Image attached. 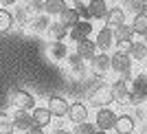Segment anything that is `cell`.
I'll return each instance as SVG.
<instances>
[{"instance_id":"6da1fadb","label":"cell","mask_w":147,"mask_h":134,"mask_svg":"<svg viewBox=\"0 0 147 134\" xmlns=\"http://www.w3.org/2000/svg\"><path fill=\"white\" fill-rule=\"evenodd\" d=\"M145 99H147V75L141 73V75H136V77H132V84H129V92H127V97H125V104L138 106V104H143Z\"/></svg>"},{"instance_id":"7a4b0ae2","label":"cell","mask_w":147,"mask_h":134,"mask_svg":"<svg viewBox=\"0 0 147 134\" xmlns=\"http://www.w3.org/2000/svg\"><path fill=\"white\" fill-rule=\"evenodd\" d=\"M112 101H114V97H112V88L110 84H97L92 86L90 92H88V104L94 106V108H105V106H110Z\"/></svg>"},{"instance_id":"3957f363","label":"cell","mask_w":147,"mask_h":134,"mask_svg":"<svg viewBox=\"0 0 147 134\" xmlns=\"http://www.w3.org/2000/svg\"><path fill=\"white\" fill-rule=\"evenodd\" d=\"M110 70L119 73L123 79H132V57L129 53H123V51H117V53L110 55Z\"/></svg>"},{"instance_id":"277c9868","label":"cell","mask_w":147,"mask_h":134,"mask_svg":"<svg viewBox=\"0 0 147 134\" xmlns=\"http://www.w3.org/2000/svg\"><path fill=\"white\" fill-rule=\"evenodd\" d=\"M9 104L13 110H33L35 108V97L24 88H11L9 90Z\"/></svg>"},{"instance_id":"5b68a950","label":"cell","mask_w":147,"mask_h":134,"mask_svg":"<svg viewBox=\"0 0 147 134\" xmlns=\"http://www.w3.org/2000/svg\"><path fill=\"white\" fill-rule=\"evenodd\" d=\"M114 121H117V112L110 108V106H105V108H97V114H94V125L97 130H108L114 128Z\"/></svg>"},{"instance_id":"8992f818","label":"cell","mask_w":147,"mask_h":134,"mask_svg":"<svg viewBox=\"0 0 147 134\" xmlns=\"http://www.w3.org/2000/svg\"><path fill=\"white\" fill-rule=\"evenodd\" d=\"M92 29H94V26H92L90 20H77V22L68 29V35L77 44V42H81V40H88V37L92 35Z\"/></svg>"},{"instance_id":"52a82bcc","label":"cell","mask_w":147,"mask_h":134,"mask_svg":"<svg viewBox=\"0 0 147 134\" xmlns=\"http://www.w3.org/2000/svg\"><path fill=\"white\" fill-rule=\"evenodd\" d=\"M46 108L51 110V114L53 116H66L68 114V108H70V104H68L66 97H59V95H51L49 101H46Z\"/></svg>"},{"instance_id":"ba28073f","label":"cell","mask_w":147,"mask_h":134,"mask_svg":"<svg viewBox=\"0 0 147 134\" xmlns=\"http://www.w3.org/2000/svg\"><path fill=\"white\" fill-rule=\"evenodd\" d=\"M90 68H92V73L97 75V77H105V75L110 73V55L103 53V51L97 53L90 60Z\"/></svg>"},{"instance_id":"9c48e42d","label":"cell","mask_w":147,"mask_h":134,"mask_svg":"<svg viewBox=\"0 0 147 134\" xmlns=\"http://www.w3.org/2000/svg\"><path fill=\"white\" fill-rule=\"evenodd\" d=\"M11 123H13V130H18V132H26V130L33 125L31 110H16L13 116H11Z\"/></svg>"},{"instance_id":"30bf717a","label":"cell","mask_w":147,"mask_h":134,"mask_svg":"<svg viewBox=\"0 0 147 134\" xmlns=\"http://www.w3.org/2000/svg\"><path fill=\"white\" fill-rule=\"evenodd\" d=\"M94 44H97V51H103V53H108V51L114 46V33H112L110 26L99 29L97 37H94Z\"/></svg>"},{"instance_id":"8fae6325","label":"cell","mask_w":147,"mask_h":134,"mask_svg":"<svg viewBox=\"0 0 147 134\" xmlns=\"http://www.w3.org/2000/svg\"><path fill=\"white\" fill-rule=\"evenodd\" d=\"M75 53L79 55L84 62H90L94 55H97V44H94V40H81V42H77V49H75Z\"/></svg>"},{"instance_id":"7c38bea8","label":"cell","mask_w":147,"mask_h":134,"mask_svg":"<svg viewBox=\"0 0 147 134\" xmlns=\"http://www.w3.org/2000/svg\"><path fill=\"white\" fill-rule=\"evenodd\" d=\"M68 119L73 123H81V121H88V106L81 104V101H75V104H70V108H68Z\"/></svg>"},{"instance_id":"4fadbf2b","label":"cell","mask_w":147,"mask_h":134,"mask_svg":"<svg viewBox=\"0 0 147 134\" xmlns=\"http://www.w3.org/2000/svg\"><path fill=\"white\" fill-rule=\"evenodd\" d=\"M112 33H114V44H119V42H134V37H136L132 24H125V22L119 24V26H114Z\"/></svg>"},{"instance_id":"5bb4252c","label":"cell","mask_w":147,"mask_h":134,"mask_svg":"<svg viewBox=\"0 0 147 134\" xmlns=\"http://www.w3.org/2000/svg\"><path fill=\"white\" fill-rule=\"evenodd\" d=\"M49 24H51V16H46V13H35V16L29 20L26 26H29L33 33H46Z\"/></svg>"},{"instance_id":"9a60e30c","label":"cell","mask_w":147,"mask_h":134,"mask_svg":"<svg viewBox=\"0 0 147 134\" xmlns=\"http://www.w3.org/2000/svg\"><path fill=\"white\" fill-rule=\"evenodd\" d=\"M90 20H103L108 13V0H88Z\"/></svg>"},{"instance_id":"2e32d148","label":"cell","mask_w":147,"mask_h":134,"mask_svg":"<svg viewBox=\"0 0 147 134\" xmlns=\"http://www.w3.org/2000/svg\"><path fill=\"white\" fill-rule=\"evenodd\" d=\"M125 16L127 13L123 11L121 7H112V9H108V13H105V26H110V29H114V26H119V24H123L125 22Z\"/></svg>"},{"instance_id":"e0dca14e","label":"cell","mask_w":147,"mask_h":134,"mask_svg":"<svg viewBox=\"0 0 147 134\" xmlns=\"http://www.w3.org/2000/svg\"><path fill=\"white\" fill-rule=\"evenodd\" d=\"M31 116H33V123H35V125H40V128H46V125L53 121L51 110H49V108H40V106H35V108L31 110Z\"/></svg>"},{"instance_id":"ac0fdd59","label":"cell","mask_w":147,"mask_h":134,"mask_svg":"<svg viewBox=\"0 0 147 134\" xmlns=\"http://www.w3.org/2000/svg\"><path fill=\"white\" fill-rule=\"evenodd\" d=\"M114 132L117 134H132L134 132V119H132L129 114H117Z\"/></svg>"},{"instance_id":"d6986e66","label":"cell","mask_w":147,"mask_h":134,"mask_svg":"<svg viewBox=\"0 0 147 134\" xmlns=\"http://www.w3.org/2000/svg\"><path fill=\"white\" fill-rule=\"evenodd\" d=\"M110 88H112V97H114V101H121V104H125V97H127V92H129V84H127V79L119 77V79L114 81Z\"/></svg>"},{"instance_id":"ffe728a7","label":"cell","mask_w":147,"mask_h":134,"mask_svg":"<svg viewBox=\"0 0 147 134\" xmlns=\"http://www.w3.org/2000/svg\"><path fill=\"white\" fill-rule=\"evenodd\" d=\"M66 64H68V70L73 75H77V77H84V75H86V64H84V60H81L77 53L66 55Z\"/></svg>"},{"instance_id":"44dd1931","label":"cell","mask_w":147,"mask_h":134,"mask_svg":"<svg viewBox=\"0 0 147 134\" xmlns=\"http://www.w3.org/2000/svg\"><path fill=\"white\" fill-rule=\"evenodd\" d=\"M46 35H49L51 42H64V37L68 35V29L61 22H51L49 29H46Z\"/></svg>"},{"instance_id":"7402d4cb","label":"cell","mask_w":147,"mask_h":134,"mask_svg":"<svg viewBox=\"0 0 147 134\" xmlns=\"http://www.w3.org/2000/svg\"><path fill=\"white\" fill-rule=\"evenodd\" d=\"M77 20H81V18H79V13H77V9H75V7H66V9L57 16V22H61L66 29H70Z\"/></svg>"},{"instance_id":"603a6c76","label":"cell","mask_w":147,"mask_h":134,"mask_svg":"<svg viewBox=\"0 0 147 134\" xmlns=\"http://www.w3.org/2000/svg\"><path fill=\"white\" fill-rule=\"evenodd\" d=\"M121 9L129 16H138V13H147V5L143 0H123Z\"/></svg>"},{"instance_id":"cb8c5ba5","label":"cell","mask_w":147,"mask_h":134,"mask_svg":"<svg viewBox=\"0 0 147 134\" xmlns=\"http://www.w3.org/2000/svg\"><path fill=\"white\" fill-rule=\"evenodd\" d=\"M66 7H68L66 0H44V13H46V16H53V18H57Z\"/></svg>"},{"instance_id":"d4e9b609","label":"cell","mask_w":147,"mask_h":134,"mask_svg":"<svg viewBox=\"0 0 147 134\" xmlns=\"http://www.w3.org/2000/svg\"><path fill=\"white\" fill-rule=\"evenodd\" d=\"M129 57L134 62L147 60V44L145 42H132V46H129Z\"/></svg>"},{"instance_id":"484cf974","label":"cell","mask_w":147,"mask_h":134,"mask_svg":"<svg viewBox=\"0 0 147 134\" xmlns=\"http://www.w3.org/2000/svg\"><path fill=\"white\" fill-rule=\"evenodd\" d=\"M132 29H134L136 35H147V13H138V16H134V20H132Z\"/></svg>"},{"instance_id":"4316f807","label":"cell","mask_w":147,"mask_h":134,"mask_svg":"<svg viewBox=\"0 0 147 134\" xmlns=\"http://www.w3.org/2000/svg\"><path fill=\"white\" fill-rule=\"evenodd\" d=\"M16 24V20H13V13L9 9H0V33H7V31H11V26Z\"/></svg>"},{"instance_id":"83f0119b","label":"cell","mask_w":147,"mask_h":134,"mask_svg":"<svg viewBox=\"0 0 147 134\" xmlns=\"http://www.w3.org/2000/svg\"><path fill=\"white\" fill-rule=\"evenodd\" d=\"M49 53H51V57H53V60H66L68 49H66V44H64V42H51Z\"/></svg>"},{"instance_id":"f1b7e54d","label":"cell","mask_w":147,"mask_h":134,"mask_svg":"<svg viewBox=\"0 0 147 134\" xmlns=\"http://www.w3.org/2000/svg\"><path fill=\"white\" fill-rule=\"evenodd\" d=\"M94 132H97V125L90 121L75 123V130H73V134H94Z\"/></svg>"},{"instance_id":"f546056e","label":"cell","mask_w":147,"mask_h":134,"mask_svg":"<svg viewBox=\"0 0 147 134\" xmlns=\"http://www.w3.org/2000/svg\"><path fill=\"white\" fill-rule=\"evenodd\" d=\"M31 18H33V13H31L29 9H26V7H24V9H18V11L13 13V20H16V22H18L20 26H26Z\"/></svg>"},{"instance_id":"4dcf8cb0","label":"cell","mask_w":147,"mask_h":134,"mask_svg":"<svg viewBox=\"0 0 147 134\" xmlns=\"http://www.w3.org/2000/svg\"><path fill=\"white\" fill-rule=\"evenodd\" d=\"M13 123L7 114H0V134H13Z\"/></svg>"},{"instance_id":"1f68e13d","label":"cell","mask_w":147,"mask_h":134,"mask_svg":"<svg viewBox=\"0 0 147 134\" xmlns=\"http://www.w3.org/2000/svg\"><path fill=\"white\" fill-rule=\"evenodd\" d=\"M75 9H77V13H79L81 20H90V11H88V5H84L81 0H75Z\"/></svg>"},{"instance_id":"d6a6232c","label":"cell","mask_w":147,"mask_h":134,"mask_svg":"<svg viewBox=\"0 0 147 134\" xmlns=\"http://www.w3.org/2000/svg\"><path fill=\"white\" fill-rule=\"evenodd\" d=\"M24 134H44V128H40V125H35V123H33V125H31Z\"/></svg>"},{"instance_id":"836d02e7","label":"cell","mask_w":147,"mask_h":134,"mask_svg":"<svg viewBox=\"0 0 147 134\" xmlns=\"http://www.w3.org/2000/svg\"><path fill=\"white\" fill-rule=\"evenodd\" d=\"M18 0H2V7H13Z\"/></svg>"},{"instance_id":"e575fe53","label":"cell","mask_w":147,"mask_h":134,"mask_svg":"<svg viewBox=\"0 0 147 134\" xmlns=\"http://www.w3.org/2000/svg\"><path fill=\"white\" fill-rule=\"evenodd\" d=\"M53 134H73V132H68V130H55Z\"/></svg>"},{"instance_id":"d590c367","label":"cell","mask_w":147,"mask_h":134,"mask_svg":"<svg viewBox=\"0 0 147 134\" xmlns=\"http://www.w3.org/2000/svg\"><path fill=\"white\" fill-rule=\"evenodd\" d=\"M94 134H108V132H103V130H97V132H94Z\"/></svg>"},{"instance_id":"8d00e7d4","label":"cell","mask_w":147,"mask_h":134,"mask_svg":"<svg viewBox=\"0 0 147 134\" xmlns=\"http://www.w3.org/2000/svg\"><path fill=\"white\" fill-rule=\"evenodd\" d=\"M22 2H24V5H31V2H33V0H22Z\"/></svg>"},{"instance_id":"74e56055","label":"cell","mask_w":147,"mask_h":134,"mask_svg":"<svg viewBox=\"0 0 147 134\" xmlns=\"http://www.w3.org/2000/svg\"><path fill=\"white\" fill-rule=\"evenodd\" d=\"M108 2H121V0H108Z\"/></svg>"},{"instance_id":"f35d334b","label":"cell","mask_w":147,"mask_h":134,"mask_svg":"<svg viewBox=\"0 0 147 134\" xmlns=\"http://www.w3.org/2000/svg\"><path fill=\"white\" fill-rule=\"evenodd\" d=\"M143 2H145V5H147V0H143Z\"/></svg>"},{"instance_id":"ab89813d","label":"cell","mask_w":147,"mask_h":134,"mask_svg":"<svg viewBox=\"0 0 147 134\" xmlns=\"http://www.w3.org/2000/svg\"><path fill=\"white\" fill-rule=\"evenodd\" d=\"M0 5H2V0H0Z\"/></svg>"},{"instance_id":"60d3db41","label":"cell","mask_w":147,"mask_h":134,"mask_svg":"<svg viewBox=\"0 0 147 134\" xmlns=\"http://www.w3.org/2000/svg\"><path fill=\"white\" fill-rule=\"evenodd\" d=\"M145 75H147V73H145Z\"/></svg>"}]
</instances>
